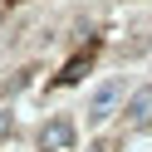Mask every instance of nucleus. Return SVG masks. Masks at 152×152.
Returning a JSON list of instances; mask_svg holds the SVG:
<instances>
[{
  "mask_svg": "<svg viewBox=\"0 0 152 152\" xmlns=\"http://www.w3.org/2000/svg\"><path fill=\"white\" fill-rule=\"evenodd\" d=\"M118 98H123V83H103V88L93 93V103H88V118H93V123H103L113 108H118Z\"/></svg>",
  "mask_w": 152,
  "mask_h": 152,
  "instance_id": "2",
  "label": "nucleus"
},
{
  "mask_svg": "<svg viewBox=\"0 0 152 152\" xmlns=\"http://www.w3.org/2000/svg\"><path fill=\"white\" fill-rule=\"evenodd\" d=\"M74 147V123L69 118H49L39 128V152H69Z\"/></svg>",
  "mask_w": 152,
  "mask_h": 152,
  "instance_id": "1",
  "label": "nucleus"
},
{
  "mask_svg": "<svg viewBox=\"0 0 152 152\" xmlns=\"http://www.w3.org/2000/svg\"><path fill=\"white\" fill-rule=\"evenodd\" d=\"M128 123H132V128H152V88L132 93V103H128Z\"/></svg>",
  "mask_w": 152,
  "mask_h": 152,
  "instance_id": "3",
  "label": "nucleus"
},
{
  "mask_svg": "<svg viewBox=\"0 0 152 152\" xmlns=\"http://www.w3.org/2000/svg\"><path fill=\"white\" fill-rule=\"evenodd\" d=\"M5 132H10V113L0 108V137H5Z\"/></svg>",
  "mask_w": 152,
  "mask_h": 152,
  "instance_id": "4",
  "label": "nucleus"
}]
</instances>
